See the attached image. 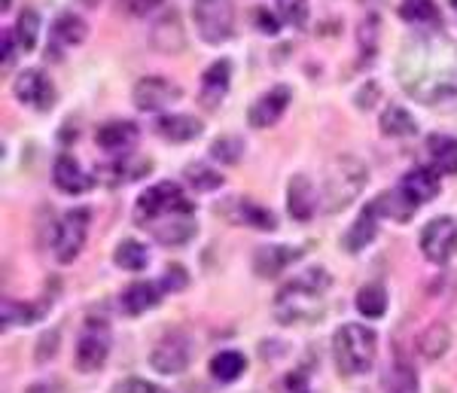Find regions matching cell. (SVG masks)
<instances>
[{"instance_id":"obj_1","label":"cell","mask_w":457,"mask_h":393,"mask_svg":"<svg viewBox=\"0 0 457 393\" xmlns=\"http://www.w3.org/2000/svg\"><path fill=\"white\" fill-rule=\"evenodd\" d=\"M403 92L421 104L457 98V40L448 34H418L396 62Z\"/></svg>"},{"instance_id":"obj_2","label":"cell","mask_w":457,"mask_h":393,"mask_svg":"<svg viewBox=\"0 0 457 393\" xmlns=\"http://www.w3.org/2000/svg\"><path fill=\"white\" fill-rule=\"evenodd\" d=\"M135 222L150 229L153 238L165 247H183L198 232L195 205L183 196L177 183L165 180L159 187L146 189L135 205Z\"/></svg>"},{"instance_id":"obj_3","label":"cell","mask_w":457,"mask_h":393,"mask_svg":"<svg viewBox=\"0 0 457 393\" xmlns=\"http://www.w3.org/2000/svg\"><path fill=\"white\" fill-rule=\"evenodd\" d=\"M329 272L323 265H314V269L299 272L290 284L281 287L275 299V317L278 323H302V321H312V317L320 314L323 299L329 293Z\"/></svg>"},{"instance_id":"obj_4","label":"cell","mask_w":457,"mask_h":393,"mask_svg":"<svg viewBox=\"0 0 457 393\" xmlns=\"http://www.w3.org/2000/svg\"><path fill=\"white\" fill-rule=\"evenodd\" d=\"M333 354H336V366L342 375H363L375 366L378 336L363 323H345L336 330Z\"/></svg>"},{"instance_id":"obj_5","label":"cell","mask_w":457,"mask_h":393,"mask_svg":"<svg viewBox=\"0 0 457 393\" xmlns=\"http://www.w3.org/2000/svg\"><path fill=\"white\" fill-rule=\"evenodd\" d=\"M370 180V168L353 155H342L327 168V180H323V211L338 213L345 211L353 198L363 192Z\"/></svg>"},{"instance_id":"obj_6","label":"cell","mask_w":457,"mask_h":393,"mask_svg":"<svg viewBox=\"0 0 457 393\" xmlns=\"http://www.w3.org/2000/svg\"><path fill=\"white\" fill-rule=\"evenodd\" d=\"M193 16H195V28H198V34H202V40L223 43L232 37L235 16H232V4H228V0H195Z\"/></svg>"},{"instance_id":"obj_7","label":"cell","mask_w":457,"mask_h":393,"mask_svg":"<svg viewBox=\"0 0 457 393\" xmlns=\"http://www.w3.org/2000/svg\"><path fill=\"white\" fill-rule=\"evenodd\" d=\"M88 217H92V213H88L86 207L68 211L62 217L55 241H53L58 263H73V259L79 256V250H83V244H86V235H88Z\"/></svg>"},{"instance_id":"obj_8","label":"cell","mask_w":457,"mask_h":393,"mask_svg":"<svg viewBox=\"0 0 457 393\" xmlns=\"http://www.w3.org/2000/svg\"><path fill=\"white\" fill-rule=\"evenodd\" d=\"M421 254L433 265H445L457 254V222L452 217H436L421 232Z\"/></svg>"},{"instance_id":"obj_9","label":"cell","mask_w":457,"mask_h":393,"mask_svg":"<svg viewBox=\"0 0 457 393\" xmlns=\"http://www.w3.org/2000/svg\"><path fill=\"white\" fill-rule=\"evenodd\" d=\"M189 360H193V347H189V339L180 336V332L162 336L150 351V366L159 375H180L189 366Z\"/></svg>"},{"instance_id":"obj_10","label":"cell","mask_w":457,"mask_h":393,"mask_svg":"<svg viewBox=\"0 0 457 393\" xmlns=\"http://www.w3.org/2000/svg\"><path fill=\"white\" fill-rule=\"evenodd\" d=\"M110 354V332L104 323L88 321L77 342V369L79 372H98Z\"/></svg>"},{"instance_id":"obj_11","label":"cell","mask_w":457,"mask_h":393,"mask_svg":"<svg viewBox=\"0 0 457 393\" xmlns=\"http://www.w3.org/2000/svg\"><path fill=\"white\" fill-rule=\"evenodd\" d=\"M135 107L137 110H146V113H159V110L171 107L174 101H180V86L171 83L165 77H144L135 83Z\"/></svg>"},{"instance_id":"obj_12","label":"cell","mask_w":457,"mask_h":393,"mask_svg":"<svg viewBox=\"0 0 457 393\" xmlns=\"http://www.w3.org/2000/svg\"><path fill=\"white\" fill-rule=\"evenodd\" d=\"M12 92H16V98L25 104V107L40 110V113L43 110H53V104H55L53 79L40 71H21L16 77V83H12Z\"/></svg>"},{"instance_id":"obj_13","label":"cell","mask_w":457,"mask_h":393,"mask_svg":"<svg viewBox=\"0 0 457 393\" xmlns=\"http://www.w3.org/2000/svg\"><path fill=\"white\" fill-rule=\"evenodd\" d=\"M290 98H293V92L287 86L269 88V92L260 95L253 107H250V113H247L250 125H253V129H271V125H278L284 110L290 107Z\"/></svg>"},{"instance_id":"obj_14","label":"cell","mask_w":457,"mask_h":393,"mask_svg":"<svg viewBox=\"0 0 457 393\" xmlns=\"http://www.w3.org/2000/svg\"><path fill=\"white\" fill-rule=\"evenodd\" d=\"M302 256L299 247H287V244H269V247H260L253 256V269L260 278H278L287 265H293Z\"/></svg>"},{"instance_id":"obj_15","label":"cell","mask_w":457,"mask_h":393,"mask_svg":"<svg viewBox=\"0 0 457 393\" xmlns=\"http://www.w3.org/2000/svg\"><path fill=\"white\" fill-rule=\"evenodd\" d=\"M287 211H290V217L299 220V222H308L314 217L317 192H314L312 180H308L305 174H296L290 180V187H287Z\"/></svg>"},{"instance_id":"obj_16","label":"cell","mask_w":457,"mask_h":393,"mask_svg":"<svg viewBox=\"0 0 457 393\" xmlns=\"http://www.w3.org/2000/svg\"><path fill=\"white\" fill-rule=\"evenodd\" d=\"M95 144L104 153H129L137 144V125L129 120H113L104 122L95 135Z\"/></svg>"},{"instance_id":"obj_17","label":"cell","mask_w":457,"mask_h":393,"mask_svg":"<svg viewBox=\"0 0 457 393\" xmlns=\"http://www.w3.org/2000/svg\"><path fill=\"white\" fill-rule=\"evenodd\" d=\"M400 189L411 198V202L427 205V202H433V198H436L439 192H442V183H439L436 168H415V171H409V174L403 177Z\"/></svg>"},{"instance_id":"obj_18","label":"cell","mask_w":457,"mask_h":393,"mask_svg":"<svg viewBox=\"0 0 457 393\" xmlns=\"http://www.w3.org/2000/svg\"><path fill=\"white\" fill-rule=\"evenodd\" d=\"M153 46L162 52H183L187 46V31L180 25V16L174 10H165L153 25Z\"/></svg>"},{"instance_id":"obj_19","label":"cell","mask_w":457,"mask_h":393,"mask_svg":"<svg viewBox=\"0 0 457 393\" xmlns=\"http://www.w3.org/2000/svg\"><path fill=\"white\" fill-rule=\"evenodd\" d=\"M162 293H165V290H162L159 280H137V284H131L129 290L122 293V299H120L122 311H125V314H131V317L144 314V311L159 305Z\"/></svg>"},{"instance_id":"obj_20","label":"cell","mask_w":457,"mask_h":393,"mask_svg":"<svg viewBox=\"0 0 457 393\" xmlns=\"http://www.w3.org/2000/svg\"><path fill=\"white\" fill-rule=\"evenodd\" d=\"M53 180H55V187L62 192H68V196H79V192H86L92 187V177L79 168V162L73 159V155H58V162L53 168Z\"/></svg>"},{"instance_id":"obj_21","label":"cell","mask_w":457,"mask_h":393,"mask_svg":"<svg viewBox=\"0 0 457 393\" xmlns=\"http://www.w3.org/2000/svg\"><path fill=\"white\" fill-rule=\"evenodd\" d=\"M228 79H232V64L226 62H213L208 71H204V77H202V104L208 110L217 107L220 101L226 98V92H228Z\"/></svg>"},{"instance_id":"obj_22","label":"cell","mask_w":457,"mask_h":393,"mask_svg":"<svg viewBox=\"0 0 457 393\" xmlns=\"http://www.w3.org/2000/svg\"><path fill=\"white\" fill-rule=\"evenodd\" d=\"M372 207L378 211V217H385V220L409 222L411 217H415V211H418L421 205L411 202V198L405 196L403 189H390V192H381V196L372 202Z\"/></svg>"},{"instance_id":"obj_23","label":"cell","mask_w":457,"mask_h":393,"mask_svg":"<svg viewBox=\"0 0 457 393\" xmlns=\"http://www.w3.org/2000/svg\"><path fill=\"white\" fill-rule=\"evenodd\" d=\"M375 235H378V211H375L372 205H366V211L360 213L357 222L348 229V235H345V250L348 254H360L363 247H370L375 241Z\"/></svg>"},{"instance_id":"obj_24","label":"cell","mask_w":457,"mask_h":393,"mask_svg":"<svg viewBox=\"0 0 457 393\" xmlns=\"http://www.w3.org/2000/svg\"><path fill=\"white\" fill-rule=\"evenodd\" d=\"M223 211L228 213V220H232V222H247V226L265 229V232H271V229L278 226L275 217H271V211H265V207L253 205L250 198H235V202H228Z\"/></svg>"},{"instance_id":"obj_25","label":"cell","mask_w":457,"mask_h":393,"mask_svg":"<svg viewBox=\"0 0 457 393\" xmlns=\"http://www.w3.org/2000/svg\"><path fill=\"white\" fill-rule=\"evenodd\" d=\"M156 131L171 144H187V140H195L204 131V125L193 120V116H162L156 122Z\"/></svg>"},{"instance_id":"obj_26","label":"cell","mask_w":457,"mask_h":393,"mask_svg":"<svg viewBox=\"0 0 457 393\" xmlns=\"http://www.w3.org/2000/svg\"><path fill=\"white\" fill-rule=\"evenodd\" d=\"M448 347H452V330H448L445 323H430L421 336H418V351H421L427 360L445 357Z\"/></svg>"},{"instance_id":"obj_27","label":"cell","mask_w":457,"mask_h":393,"mask_svg":"<svg viewBox=\"0 0 457 393\" xmlns=\"http://www.w3.org/2000/svg\"><path fill=\"white\" fill-rule=\"evenodd\" d=\"M88 34L86 21L79 16H73V13H64V16L55 19L53 25V46L62 49V46H77V43H83Z\"/></svg>"},{"instance_id":"obj_28","label":"cell","mask_w":457,"mask_h":393,"mask_svg":"<svg viewBox=\"0 0 457 393\" xmlns=\"http://www.w3.org/2000/svg\"><path fill=\"white\" fill-rule=\"evenodd\" d=\"M427 146H430V159H433V168H436V171L457 174V138L433 135Z\"/></svg>"},{"instance_id":"obj_29","label":"cell","mask_w":457,"mask_h":393,"mask_svg":"<svg viewBox=\"0 0 457 393\" xmlns=\"http://www.w3.org/2000/svg\"><path fill=\"white\" fill-rule=\"evenodd\" d=\"M418 131L415 116L409 113L405 107H387L381 113V135L387 138H411Z\"/></svg>"},{"instance_id":"obj_30","label":"cell","mask_w":457,"mask_h":393,"mask_svg":"<svg viewBox=\"0 0 457 393\" xmlns=\"http://www.w3.org/2000/svg\"><path fill=\"white\" fill-rule=\"evenodd\" d=\"M245 369H247V360H245V354H238V351H220L217 357L211 360V375L223 384L238 381V378L245 375Z\"/></svg>"},{"instance_id":"obj_31","label":"cell","mask_w":457,"mask_h":393,"mask_svg":"<svg viewBox=\"0 0 457 393\" xmlns=\"http://www.w3.org/2000/svg\"><path fill=\"white\" fill-rule=\"evenodd\" d=\"M113 263L125 272H141L146 269V263H150V250H146L141 241H131V238L120 241V247H116V254H113Z\"/></svg>"},{"instance_id":"obj_32","label":"cell","mask_w":457,"mask_h":393,"mask_svg":"<svg viewBox=\"0 0 457 393\" xmlns=\"http://www.w3.org/2000/svg\"><path fill=\"white\" fill-rule=\"evenodd\" d=\"M357 311L363 317H385L387 311V290L381 284H366L357 293Z\"/></svg>"},{"instance_id":"obj_33","label":"cell","mask_w":457,"mask_h":393,"mask_svg":"<svg viewBox=\"0 0 457 393\" xmlns=\"http://www.w3.org/2000/svg\"><path fill=\"white\" fill-rule=\"evenodd\" d=\"M16 40H19V49L21 52H31L37 46V40H40V16H37V10H21L19 13V21H16Z\"/></svg>"},{"instance_id":"obj_34","label":"cell","mask_w":457,"mask_h":393,"mask_svg":"<svg viewBox=\"0 0 457 393\" xmlns=\"http://www.w3.org/2000/svg\"><path fill=\"white\" fill-rule=\"evenodd\" d=\"M400 13L411 25H439V10L433 0H405Z\"/></svg>"},{"instance_id":"obj_35","label":"cell","mask_w":457,"mask_h":393,"mask_svg":"<svg viewBox=\"0 0 457 393\" xmlns=\"http://www.w3.org/2000/svg\"><path fill=\"white\" fill-rule=\"evenodd\" d=\"M385 388H387V393H418L415 369L405 366V363H396V366H390V372L385 375Z\"/></svg>"},{"instance_id":"obj_36","label":"cell","mask_w":457,"mask_h":393,"mask_svg":"<svg viewBox=\"0 0 457 393\" xmlns=\"http://www.w3.org/2000/svg\"><path fill=\"white\" fill-rule=\"evenodd\" d=\"M187 183L195 192H211V189L223 187V174L213 171V168H208V165H189L187 168Z\"/></svg>"},{"instance_id":"obj_37","label":"cell","mask_w":457,"mask_h":393,"mask_svg":"<svg viewBox=\"0 0 457 393\" xmlns=\"http://www.w3.org/2000/svg\"><path fill=\"white\" fill-rule=\"evenodd\" d=\"M40 321V308H31V305H19V302H4V321H0V326L4 330H10L12 323H34Z\"/></svg>"},{"instance_id":"obj_38","label":"cell","mask_w":457,"mask_h":393,"mask_svg":"<svg viewBox=\"0 0 457 393\" xmlns=\"http://www.w3.org/2000/svg\"><path fill=\"white\" fill-rule=\"evenodd\" d=\"M241 153H245V144H241L238 138H220V140H213V146H211V155L220 165H235V162L241 159Z\"/></svg>"},{"instance_id":"obj_39","label":"cell","mask_w":457,"mask_h":393,"mask_svg":"<svg viewBox=\"0 0 457 393\" xmlns=\"http://www.w3.org/2000/svg\"><path fill=\"white\" fill-rule=\"evenodd\" d=\"M275 4L287 25H296V28L308 25V0H275Z\"/></svg>"},{"instance_id":"obj_40","label":"cell","mask_w":457,"mask_h":393,"mask_svg":"<svg viewBox=\"0 0 457 393\" xmlns=\"http://www.w3.org/2000/svg\"><path fill=\"white\" fill-rule=\"evenodd\" d=\"M159 284H162V290H165V293H180V290H187L189 274H187V269H183V265H168Z\"/></svg>"},{"instance_id":"obj_41","label":"cell","mask_w":457,"mask_h":393,"mask_svg":"<svg viewBox=\"0 0 457 393\" xmlns=\"http://www.w3.org/2000/svg\"><path fill=\"white\" fill-rule=\"evenodd\" d=\"M113 393H165V390L150 381H144V378H125V381L116 384Z\"/></svg>"},{"instance_id":"obj_42","label":"cell","mask_w":457,"mask_h":393,"mask_svg":"<svg viewBox=\"0 0 457 393\" xmlns=\"http://www.w3.org/2000/svg\"><path fill=\"white\" fill-rule=\"evenodd\" d=\"M159 6V0H120V10L129 13V16L141 19L146 13H153Z\"/></svg>"},{"instance_id":"obj_43","label":"cell","mask_w":457,"mask_h":393,"mask_svg":"<svg viewBox=\"0 0 457 393\" xmlns=\"http://www.w3.org/2000/svg\"><path fill=\"white\" fill-rule=\"evenodd\" d=\"M16 46H19L16 34H4V40H0V52H4V68L6 71L16 64Z\"/></svg>"},{"instance_id":"obj_44","label":"cell","mask_w":457,"mask_h":393,"mask_svg":"<svg viewBox=\"0 0 457 393\" xmlns=\"http://www.w3.org/2000/svg\"><path fill=\"white\" fill-rule=\"evenodd\" d=\"M58 347V332H46V336L40 339V347H37V363H43L46 357H53Z\"/></svg>"},{"instance_id":"obj_45","label":"cell","mask_w":457,"mask_h":393,"mask_svg":"<svg viewBox=\"0 0 457 393\" xmlns=\"http://www.w3.org/2000/svg\"><path fill=\"white\" fill-rule=\"evenodd\" d=\"M256 21H260V31H262V34H278V31H281V25H278V19H275V16H269V13H265V10L256 13Z\"/></svg>"},{"instance_id":"obj_46","label":"cell","mask_w":457,"mask_h":393,"mask_svg":"<svg viewBox=\"0 0 457 393\" xmlns=\"http://www.w3.org/2000/svg\"><path fill=\"white\" fill-rule=\"evenodd\" d=\"M25 393H58V388H55V384H46V381H37Z\"/></svg>"},{"instance_id":"obj_47","label":"cell","mask_w":457,"mask_h":393,"mask_svg":"<svg viewBox=\"0 0 457 393\" xmlns=\"http://www.w3.org/2000/svg\"><path fill=\"white\" fill-rule=\"evenodd\" d=\"M448 4H452V10L457 13V0H448Z\"/></svg>"},{"instance_id":"obj_48","label":"cell","mask_w":457,"mask_h":393,"mask_svg":"<svg viewBox=\"0 0 457 393\" xmlns=\"http://www.w3.org/2000/svg\"><path fill=\"white\" fill-rule=\"evenodd\" d=\"M299 393H308V390H299Z\"/></svg>"}]
</instances>
